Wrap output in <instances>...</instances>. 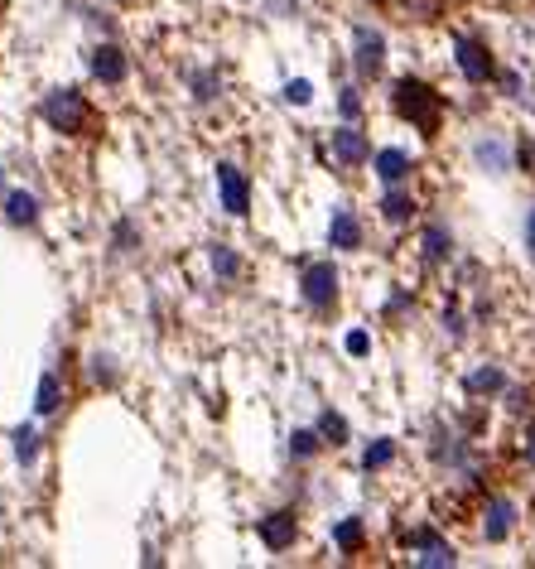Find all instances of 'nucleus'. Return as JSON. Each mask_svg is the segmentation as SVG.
<instances>
[{
	"label": "nucleus",
	"instance_id": "1",
	"mask_svg": "<svg viewBox=\"0 0 535 569\" xmlns=\"http://www.w3.org/2000/svg\"><path fill=\"white\" fill-rule=\"evenodd\" d=\"M444 107H449L444 92L429 87V82H420V78H401L396 87H391V111H396L401 121H410L425 140H434L439 131H444Z\"/></svg>",
	"mask_w": 535,
	"mask_h": 569
},
{
	"label": "nucleus",
	"instance_id": "2",
	"mask_svg": "<svg viewBox=\"0 0 535 569\" xmlns=\"http://www.w3.org/2000/svg\"><path fill=\"white\" fill-rule=\"evenodd\" d=\"M39 111H44V121L54 126L58 136H92V131H97V111H92V102L82 97L78 87H58V92H49Z\"/></svg>",
	"mask_w": 535,
	"mask_h": 569
},
{
	"label": "nucleus",
	"instance_id": "3",
	"mask_svg": "<svg viewBox=\"0 0 535 569\" xmlns=\"http://www.w3.org/2000/svg\"><path fill=\"white\" fill-rule=\"evenodd\" d=\"M299 295H304L309 309L328 314V309L338 304V271H333V261H309V266L299 271Z\"/></svg>",
	"mask_w": 535,
	"mask_h": 569
},
{
	"label": "nucleus",
	"instance_id": "4",
	"mask_svg": "<svg viewBox=\"0 0 535 569\" xmlns=\"http://www.w3.org/2000/svg\"><path fill=\"white\" fill-rule=\"evenodd\" d=\"M352 68H357V78H367V82H376L381 68H386V39L372 25L352 29Z\"/></svg>",
	"mask_w": 535,
	"mask_h": 569
},
{
	"label": "nucleus",
	"instance_id": "5",
	"mask_svg": "<svg viewBox=\"0 0 535 569\" xmlns=\"http://www.w3.org/2000/svg\"><path fill=\"white\" fill-rule=\"evenodd\" d=\"M454 63L458 73L468 82H492L497 78V58H492V49L482 44V39H468V34H458L454 39Z\"/></svg>",
	"mask_w": 535,
	"mask_h": 569
},
{
	"label": "nucleus",
	"instance_id": "6",
	"mask_svg": "<svg viewBox=\"0 0 535 569\" xmlns=\"http://www.w3.org/2000/svg\"><path fill=\"white\" fill-rule=\"evenodd\" d=\"M217 193H222V208L232 217H246L251 208V184H246V174H241L237 164H217Z\"/></svg>",
	"mask_w": 535,
	"mask_h": 569
},
{
	"label": "nucleus",
	"instance_id": "7",
	"mask_svg": "<svg viewBox=\"0 0 535 569\" xmlns=\"http://www.w3.org/2000/svg\"><path fill=\"white\" fill-rule=\"evenodd\" d=\"M333 160L348 164V169L372 160V140H367V131H357L352 121H343V126L333 131Z\"/></svg>",
	"mask_w": 535,
	"mask_h": 569
},
{
	"label": "nucleus",
	"instance_id": "8",
	"mask_svg": "<svg viewBox=\"0 0 535 569\" xmlns=\"http://www.w3.org/2000/svg\"><path fill=\"white\" fill-rule=\"evenodd\" d=\"M299 541V516L290 512V507H280V512H270V516H261V545L266 550H290V545Z\"/></svg>",
	"mask_w": 535,
	"mask_h": 569
},
{
	"label": "nucleus",
	"instance_id": "9",
	"mask_svg": "<svg viewBox=\"0 0 535 569\" xmlns=\"http://www.w3.org/2000/svg\"><path fill=\"white\" fill-rule=\"evenodd\" d=\"M511 531H516V502H507V497H492V502H487V512H482V541L502 545Z\"/></svg>",
	"mask_w": 535,
	"mask_h": 569
},
{
	"label": "nucleus",
	"instance_id": "10",
	"mask_svg": "<svg viewBox=\"0 0 535 569\" xmlns=\"http://www.w3.org/2000/svg\"><path fill=\"white\" fill-rule=\"evenodd\" d=\"M126 73H131V58L121 54L116 44H102V49H92V78L97 82H126Z\"/></svg>",
	"mask_w": 535,
	"mask_h": 569
},
{
	"label": "nucleus",
	"instance_id": "11",
	"mask_svg": "<svg viewBox=\"0 0 535 569\" xmlns=\"http://www.w3.org/2000/svg\"><path fill=\"white\" fill-rule=\"evenodd\" d=\"M328 246H338V251H357L362 246V222L352 208H338L333 222H328Z\"/></svg>",
	"mask_w": 535,
	"mask_h": 569
},
{
	"label": "nucleus",
	"instance_id": "12",
	"mask_svg": "<svg viewBox=\"0 0 535 569\" xmlns=\"http://www.w3.org/2000/svg\"><path fill=\"white\" fill-rule=\"evenodd\" d=\"M415 213H420V203H415L401 184H386V193H381V217H386L391 227H405Z\"/></svg>",
	"mask_w": 535,
	"mask_h": 569
},
{
	"label": "nucleus",
	"instance_id": "13",
	"mask_svg": "<svg viewBox=\"0 0 535 569\" xmlns=\"http://www.w3.org/2000/svg\"><path fill=\"white\" fill-rule=\"evenodd\" d=\"M372 164H376V179H381V184H405V179H410V169H415L405 150H376Z\"/></svg>",
	"mask_w": 535,
	"mask_h": 569
},
{
	"label": "nucleus",
	"instance_id": "14",
	"mask_svg": "<svg viewBox=\"0 0 535 569\" xmlns=\"http://www.w3.org/2000/svg\"><path fill=\"white\" fill-rule=\"evenodd\" d=\"M473 160L487 169V174H507L511 169V150H507V140H497V136H482L478 145H473Z\"/></svg>",
	"mask_w": 535,
	"mask_h": 569
},
{
	"label": "nucleus",
	"instance_id": "15",
	"mask_svg": "<svg viewBox=\"0 0 535 569\" xmlns=\"http://www.w3.org/2000/svg\"><path fill=\"white\" fill-rule=\"evenodd\" d=\"M463 391L468 396H502L507 391V372L502 367H478V372L463 377Z\"/></svg>",
	"mask_w": 535,
	"mask_h": 569
},
{
	"label": "nucleus",
	"instance_id": "16",
	"mask_svg": "<svg viewBox=\"0 0 535 569\" xmlns=\"http://www.w3.org/2000/svg\"><path fill=\"white\" fill-rule=\"evenodd\" d=\"M5 222L10 227H34L39 222V198L34 193H5Z\"/></svg>",
	"mask_w": 535,
	"mask_h": 569
},
{
	"label": "nucleus",
	"instance_id": "17",
	"mask_svg": "<svg viewBox=\"0 0 535 569\" xmlns=\"http://www.w3.org/2000/svg\"><path fill=\"white\" fill-rule=\"evenodd\" d=\"M425 261L429 266H444L449 256H454V237H449V227L444 222H434V227H425Z\"/></svg>",
	"mask_w": 535,
	"mask_h": 569
},
{
	"label": "nucleus",
	"instance_id": "18",
	"mask_svg": "<svg viewBox=\"0 0 535 569\" xmlns=\"http://www.w3.org/2000/svg\"><path fill=\"white\" fill-rule=\"evenodd\" d=\"M333 545H338L343 555H357V550L367 545V526H362V516H343V521L333 526Z\"/></svg>",
	"mask_w": 535,
	"mask_h": 569
},
{
	"label": "nucleus",
	"instance_id": "19",
	"mask_svg": "<svg viewBox=\"0 0 535 569\" xmlns=\"http://www.w3.org/2000/svg\"><path fill=\"white\" fill-rule=\"evenodd\" d=\"M58 406H63V377H58V372H44V377H39V391H34V410H39V415H54Z\"/></svg>",
	"mask_w": 535,
	"mask_h": 569
},
{
	"label": "nucleus",
	"instance_id": "20",
	"mask_svg": "<svg viewBox=\"0 0 535 569\" xmlns=\"http://www.w3.org/2000/svg\"><path fill=\"white\" fill-rule=\"evenodd\" d=\"M319 434H323V444L343 449V444H348V420H343L338 410H323V415H319Z\"/></svg>",
	"mask_w": 535,
	"mask_h": 569
},
{
	"label": "nucleus",
	"instance_id": "21",
	"mask_svg": "<svg viewBox=\"0 0 535 569\" xmlns=\"http://www.w3.org/2000/svg\"><path fill=\"white\" fill-rule=\"evenodd\" d=\"M213 275L217 280H237L241 275V256L232 251V246H222V242L213 246Z\"/></svg>",
	"mask_w": 535,
	"mask_h": 569
},
{
	"label": "nucleus",
	"instance_id": "22",
	"mask_svg": "<svg viewBox=\"0 0 535 569\" xmlns=\"http://www.w3.org/2000/svg\"><path fill=\"white\" fill-rule=\"evenodd\" d=\"M391 459H396V439H372V444H367V454H362V468L376 473V468H386Z\"/></svg>",
	"mask_w": 535,
	"mask_h": 569
},
{
	"label": "nucleus",
	"instance_id": "23",
	"mask_svg": "<svg viewBox=\"0 0 535 569\" xmlns=\"http://www.w3.org/2000/svg\"><path fill=\"white\" fill-rule=\"evenodd\" d=\"M319 449H323V434L319 430H295V434H290V454H295V459H314Z\"/></svg>",
	"mask_w": 535,
	"mask_h": 569
},
{
	"label": "nucleus",
	"instance_id": "24",
	"mask_svg": "<svg viewBox=\"0 0 535 569\" xmlns=\"http://www.w3.org/2000/svg\"><path fill=\"white\" fill-rule=\"evenodd\" d=\"M10 439H15V459H20V463H34V459H39V430L20 425V430L10 434Z\"/></svg>",
	"mask_w": 535,
	"mask_h": 569
},
{
	"label": "nucleus",
	"instance_id": "25",
	"mask_svg": "<svg viewBox=\"0 0 535 569\" xmlns=\"http://www.w3.org/2000/svg\"><path fill=\"white\" fill-rule=\"evenodd\" d=\"M285 102H290V107H309V102H314V87H309L304 78L285 82Z\"/></svg>",
	"mask_w": 535,
	"mask_h": 569
},
{
	"label": "nucleus",
	"instance_id": "26",
	"mask_svg": "<svg viewBox=\"0 0 535 569\" xmlns=\"http://www.w3.org/2000/svg\"><path fill=\"white\" fill-rule=\"evenodd\" d=\"M338 111H343V121H357V116H362V97H357V87H343Z\"/></svg>",
	"mask_w": 535,
	"mask_h": 569
},
{
	"label": "nucleus",
	"instance_id": "27",
	"mask_svg": "<svg viewBox=\"0 0 535 569\" xmlns=\"http://www.w3.org/2000/svg\"><path fill=\"white\" fill-rule=\"evenodd\" d=\"M217 87H222V82H217L213 73H198V78H193V97H198V102H213Z\"/></svg>",
	"mask_w": 535,
	"mask_h": 569
},
{
	"label": "nucleus",
	"instance_id": "28",
	"mask_svg": "<svg viewBox=\"0 0 535 569\" xmlns=\"http://www.w3.org/2000/svg\"><path fill=\"white\" fill-rule=\"evenodd\" d=\"M405 5L415 20H439V10H444V0H405Z\"/></svg>",
	"mask_w": 535,
	"mask_h": 569
},
{
	"label": "nucleus",
	"instance_id": "29",
	"mask_svg": "<svg viewBox=\"0 0 535 569\" xmlns=\"http://www.w3.org/2000/svg\"><path fill=\"white\" fill-rule=\"evenodd\" d=\"M343 348H348L352 357H367V353H372V338H367L362 328H352V333H348V343H343Z\"/></svg>",
	"mask_w": 535,
	"mask_h": 569
},
{
	"label": "nucleus",
	"instance_id": "30",
	"mask_svg": "<svg viewBox=\"0 0 535 569\" xmlns=\"http://www.w3.org/2000/svg\"><path fill=\"white\" fill-rule=\"evenodd\" d=\"M116 251H135V222H116Z\"/></svg>",
	"mask_w": 535,
	"mask_h": 569
},
{
	"label": "nucleus",
	"instance_id": "31",
	"mask_svg": "<svg viewBox=\"0 0 535 569\" xmlns=\"http://www.w3.org/2000/svg\"><path fill=\"white\" fill-rule=\"evenodd\" d=\"M516 155H521V164H526V174H535V145H531V140H521V150H516Z\"/></svg>",
	"mask_w": 535,
	"mask_h": 569
},
{
	"label": "nucleus",
	"instance_id": "32",
	"mask_svg": "<svg viewBox=\"0 0 535 569\" xmlns=\"http://www.w3.org/2000/svg\"><path fill=\"white\" fill-rule=\"evenodd\" d=\"M444 324H449V333L458 338V333H463V314H458V309H449V314H444Z\"/></svg>",
	"mask_w": 535,
	"mask_h": 569
},
{
	"label": "nucleus",
	"instance_id": "33",
	"mask_svg": "<svg viewBox=\"0 0 535 569\" xmlns=\"http://www.w3.org/2000/svg\"><path fill=\"white\" fill-rule=\"evenodd\" d=\"M526 246H531V256H535V208H531V217H526Z\"/></svg>",
	"mask_w": 535,
	"mask_h": 569
},
{
	"label": "nucleus",
	"instance_id": "34",
	"mask_svg": "<svg viewBox=\"0 0 535 569\" xmlns=\"http://www.w3.org/2000/svg\"><path fill=\"white\" fill-rule=\"evenodd\" d=\"M526 463L535 468V430H531V439H526Z\"/></svg>",
	"mask_w": 535,
	"mask_h": 569
},
{
	"label": "nucleus",
	"instance_id": "35",
	"mask_svg": "<svg viewBox=\"0 0 535 569\" xmlns=\"http://www.w3.org/2000/svg\"><path fill=\"white\" fill-rule=\"evenodd\" d=\"M0 189H5V164H0Z\"/></svg>",
	"mask_w": 535,
	"mask_h": 569
},
{
	"label": "nucleus",
	"instance_id": "36",
	"mask_svg": "<svg viewBox=\"0 0 535 569\" xmlns=\"http://www.w3.org/2000/svg\"><path fill=\"white\" fill-rule=\"evenodd\" d=\"M372 5H391V0H372Z\"/></svg>",
	"mask_w": 535,
	"mask_h": 569
},
{
	"label": "nucleus",
	"instance_id": "37",
	"mask_svg": "<svg viewBox=\"0 0 535 569\" xmlns=\"http://www.w3.org/2000/svg\"><path fill=\"white\" fill-rule=\"evenodd\" d=\"M116 5H126V0H116Z\"/></svg>",
	"mask_w": 535,
	"mask_h": 569
}]
</instances>
